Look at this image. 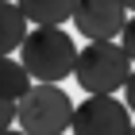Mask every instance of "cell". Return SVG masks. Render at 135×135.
<instances>
[{"label":"cell","instance_id":"6da1fadb","mask_svg":"<svg viewBox=\"0 0 135 135\" xmlns=\"http://www.w3.org/2000/svg\"><path fill=\"white\" fill-rule=\"evenodd\" d=\"M73 58H77V46H73L70 31L54 27V23L31 27L20 42V62L31 73V81L58 85L62 77H73Z\"/></svg>","mask_w":135,"mask_h":135},{"label":"cell","instance_id":"7a4b0ae2","mask_svg":"<svg viewBox=\"0 0 135 135\" xmlns=\"http://www.w3.org/2000/svg\"><path fill=\"white\" fill-rule=\"evenodd\" d=\"M127 73H131V58L124 54V46L116 39L85 42V50H77V58H73V81L97 97L124 89Z\"/></svg>","mask_w":135,"mask_h":135},{"label":"cell","instance_id":"3957f363","mask_svg":"<svg viewBox=\"0 0 135 135\" xmlns=\"http://www.w3.org/2000/svg\"><path fill=\"white\" fill-rule=\"evenodd\" d=\"M70 120H73V100L58 85L35 81L16 100V127L27 135H66Z\"/></svg>","mask_w":135,"mask_h":135},{"label":"cell","instance_id":"277c9868","mask_svg":"<svg viewBox=\"0 0 135 135\" xmlns=\"http://www.w3.org/2000/svg\"><path fill=\"white\" fill-rule=\"evenodd\" d=\"M73 135H127L131 131V112L124 100H116V93H85V100L73 108L70 120Z\"/></svg>","mask_w":135,"mask_h":135},{"label":"cell","instance_id":"5b68a950","mask_svg":"<svg viewBox=\"0 0 135 135\" xmlns=\"http://www.w3.org/2000/svg\"><path fill=\"white\" fill-rule=\"evenodd\" d=\"M70 23L85 35V42L120 39V31H124V23H127V8L120 0H77Z\"/></svg>","mask_w":135,"mask_h":135},{"label":"cell","instance_id":"8992f818","mask_svg":"<svg viewBox=\"0 0 135 135\" xmlns=\"http://www.w3.org/2000/svg\"><path fill=\"white\" fill-rule=\"evenodd\" d=\"M27 31H31V23L20 12V4L16 0H0V54H16Z\"/></svg>","mask_w":135,"mask_h":135},{"label":"cell","instance_id":"52a82bcc","mask_svg":"<svg viewBox=\"0 0 135 135\" xmlns=\"http://www.w3.org/2000/svg\"><path fill=\"white\" fill-rule=\"evenodd\" d=\"M20 4V12L27 16V23H35V27H46V23H66L73 16V4L77 0H16Z\"/></svg>","mask_w":135,"mask_h":135},{"label":"cell","instance_id":"ba28073f","mask_svg":"<svg viewBox=\"0 0 135 135\" xmlns=\"http://www.w3.org/2000/svg\"><path fill=\"white\" fill-rule=\"evenodd\" d=\"M31 73L23 70L20 58H12V54H0V97H8V100H20L27 89H31Z\"/></svg>","mask_w":135,"mask_h":135},{"label":"cell","instance_id":"9c48e42d","mask_svg":"<svg viewBox=\"0 0 135 135\" xmlns=\"http://www.w3.org/2000/svg\"><path fill=\"white\" fill-rule=\"evenodd\" d=\"M120 46H124V54L135 62V16L124 23V31H120Z\"/></svg>","mask_w":135,"mask_h":135},{"label":"cell","instance_id":"30bf717a","mask_svg":"<svg viewBox=\"0 0 135 135\" xmlns=\"http://www.w3.org/2000/svg\"><path fill=\"white\" fill-rule=\"evenodd\" d=\"M4 127H16V100L0 97V131Z\"/></svg>","mask_w":135,"mask_h":135},{"label":"cell","instance_id":"8fae6325","mask_svg":"<svg viewBox=\"0 0 135 135\" xmlns=\"http://www.w3.org/2000/svg\"><path fill=\"white\" fill-rule=\"evenodd\" d=\"M124 104H127V112H135V66H131V73L124 81Z\"/></svg>","mask_w":135,"mask_h":135},{"label":"cell","instance_id":"7c38bea8","mask_svg":"<svg viewBox=\"0 0 135 135\" xmlns=\"http://www.w3.org/2000/svg\"><path fill=\"white\" fill-rule=\"evenodd\" d=\"M0 135H27V131H20V127H4Z\"/></svg>","mask_w":135,"mask_h":135},{"label":"cell","instance_id":"4fadbf2b","mask_svg":"<svg viewBox=\"0 0 135 135\" xmlns=\"http://www.w3.org/2000/svg\"><path fill=\"white\" fill-rule=\"evenodd\" d=\"M120 4H124V8H127V12H135V0H120Z\"/></svg>","mask_w":135,"mask_h":135},{"label":"cell","instance_id":"5bb4252c","mask_svg":"<svg viewBox=\"0 0 135 135\" xmlns=\"http://www.w3.org/2000/svg\"><path fill=\"white\" fill-rule=\"evenodd\" d=\"M127 135H135V120H131V131H127Z\"/></svg>","mask_w":135,"mask_h":135}]
</instances>
